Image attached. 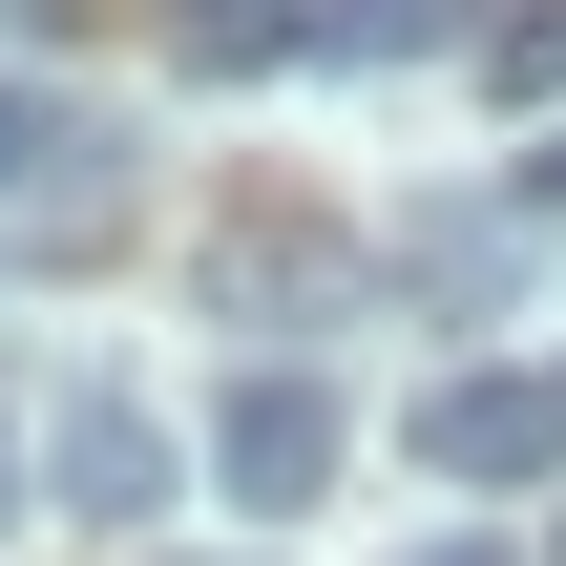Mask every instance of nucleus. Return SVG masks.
Wrapping results in <instances>:
<instances>
[{
    "mask_svg": "<svg viewBox=\"0 0 566 566\" xmlns=\"http://www.w3.org/2000/svg\"><path fill=\"white\" fill-rule=\"evenodd\" d=\"M210 483H231L252 525H315V504L357 483V399H336L315 357H252V378L210 399Z\"/></svg>",
    "mask_w": 566,
    "mask_h": 566,
    "instance_id": "f257e3e1",
    "label": "nucleus"
},
{
    "mask_svg": "<svg viewBox=\"0 0 566 566\" xmlns=\"http://www.w3.org/2000/svg\"><path fill=\"white\" fill-rule=\"evenodd\" d=\"M168 483H189V462H168V420H147L126 378L42 399V504H63V525H168Z\"/></svg>",
    "mask_w": 566,
    "mask_h": 566,
    "instance_id": "f03ea898",
    "label": "nucleus"
},
{
    "mask_svg": "<svg viewBox=\"0 0 566 566\" xmlns=\"http://www.w3.org/2000/svg\"><path fill=\"white\" fill-rule=\"evenodd\" d=\"M399 462H420V483H566V378H504V357L441 378V399L399 420Z\"/></svg>",
    "mask_w": 566,
    "mask_h": 566,
    "instance_id": "7ed1b4c3",
    "label": "nucleus"
},
{
    "mask_svg": "<svg viewBox=\"0 0 566 566\" xmlns=\"http://www.w3.org/2000/svg\"><path fill=\"white\" fill-rule=\"evenodd\" d=\"M483 0H294V63H441Z\"/></svg>",
    "mask_w": 566,
    "mask_h": 566,
    "instance_id": "20e7f679",
    "label": "nucleus"
},
{
    "mask_svg": "<svg viewBox=\"0 0 566 566\" xmlns=\"http://www.w3.org/2000/svg\"><path fill=\"white\" fill-rule=\"evenodd\" d=\"M399 273H420L441 315H504V273H525V252H504V231H399Z\"/></svg>",
    "mask_w": 566,
    "mask_h": 566,
    "instance_id": "39448f33",
    "label": "nucleus"
},
{
    "mask_svg": "<svg viewBox=\"0 0 566 566\" xmlns=\"http://www.w3.org/2000/svg\"><path fill=\"white\" fill-rule=\"evenodd\" d=\"M483 84H504V105L546 84V105H566V0H525V21H483Z\"/></svg>",
    "mask_w": 566,
    "mask_h": 566,
    "instance_id": "423d86ee",
    "label": "nucleus"
},
{
    "mask_svg": "<svg viewBox=\"0 0 566 566\" xmlns=\"http://www.w3.org/2000/svg\"><path fill=\"white\" fill-rule=\"evenodd\" d=\"M504 189H525V231H566V105H546V147H525Z\"/></svg>",
    "mask_w": 566,
    "mask_h": 566,
    "instance_id": "0eeeda50",
    "label": "nucleus"
},
{
    "mask_svg": "<svg viewBox=\"0 0 566 566\" xmlns=\"http://www.w3.org/2000/svg\"><path fill=\"white\" fill-rule=\"evenodd\" d=\"M399 566H525V546H504V525H441V546H399Z\"/></svg>",
    "mask_w": 566,
    "mask_h": 566,
    "instance_id": "6e6552de",
    "label": "nucleus"
},
{
    "mask_svg": "<svg viewBox=\"0 0 566 566\" xmlns=\"http://www.w3.org/2000/svg\"><path fill=\"white\" fill-rule=\"evenodd\" d=\"M0 504H21V420H0Z\"/></svg>",
    "mask_w": 566,
    "mask_h": 566,
    "instance_id": "1a4fd4ad",
    "label": "nucleus"
},
{
    "mask_svg": "<svg viewBox=\"0 0 566 566\" xmlns=\"http://www.w3.org/2000/svg\"><path fill=\"white\" fill-rule=\"evenodd\" d=\"M168 566H252V546H168Z\"/></svg>",
    "mask_w": 566,
    "mask_h": 566,
    "instance_id": "9d476101",
    "label": "nucleus"
},
{
    "mask_svg": "<svg viewBox=\"0 0 566 566\" xmlns=\"http://www.w3.org/2000/svg\"><path fill=\"white\" fill-rule=\"evenodd\" d=\"M546 566H566V525H546Z\"/></svg>",
    "mask_w": 566,
    "mask_h": 566,
    "instance_id": "9b49d317",
    "label": "nucleus"
}]
</instances>
